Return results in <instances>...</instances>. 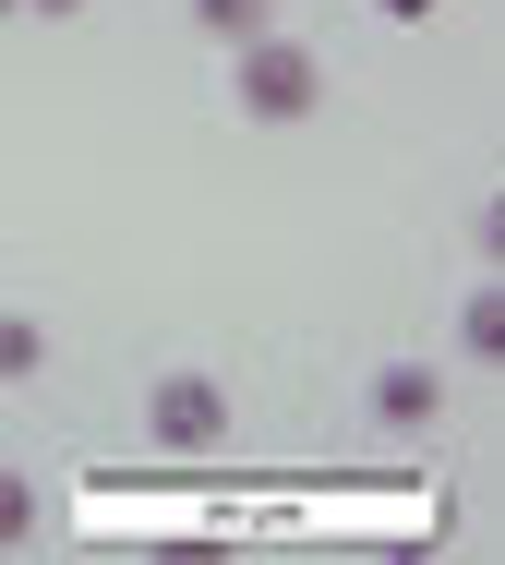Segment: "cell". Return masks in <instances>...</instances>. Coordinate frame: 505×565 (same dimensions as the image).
<instances>
[{"label": "cell", "instance_id": "cell-8", "mask_svg": "<svg viewBox=\"0 0 505 565\" xmlns=\"http://www.w3.org/2000/svg\"><path fill=\"white\" fill-rule=\"evenodd\" d=\"M385 24H433V12H445V0H374Z\"/></svg>", "mask_w": 505, "mask_h": 565}, {"label": "cell", "instance_id": "cell-7", "mask_svg": "<svg viewBox=\"0 0 505 565\" xmlns=\"http://www.w3.org/2000/svg\"><path fill=\"white\" fill-rule=\"evenodd\" d=\"M24 542H36V481L0 469V554H24Z\"/></svg>", "mask_w": 505, "mask_h": 565}, {"label": "cell", "instance_id": "cell-2", "mask_svg": "<svg viewBox=\"0 0 505 565\" xmlns=\"http://www.w3.org/2000/svg\"><path fill=\"white\" fill-rule=\"evenodd\" d=\"M144 434L169 457H217L229 446V397H217V373H157L144 385Z\"/></svg>", "mask_w": 505, "mask_h": 565}, {"label": "cell", "instance_id": "cell-3", "mask_svg": "<svg viewBox=\"0 0 505 565\" xmlns=\"http://www.w3.org/2000/svg\"><path fill=\"white\" fill-rule=\"evenodd\" d=\"M374 422L385 434H433V422H445V373H433V361H385L374 373Z\"/></svg>", "mask_w": 505, "mask_h": 565}, {"label": "cell", "instance_id": "cell-9", "mask_svg": "<svg viewBox=\"0 0 505 565\" xmlns=\"http://www.w3.org/2000/svg\"><path fill=\"white\" fill-rule=\"evenodd\" d=\"M12 12H49V24H73V12H85V0H12Z\"/></svg>", "mask_w": 505, "mask_h": 565}, {"label": "cell", "instance_id": "cell-1", "mask_svg": "<svg viewBox=\"0 0 505 565\" xmlns=\"http://www.w3.org/2000/svg\"><path fill=\"white\" fill-rule=\"evenodd\" d=\"M229 109L241 120H265V132H289V120H313L325 109V61H313V36H241L229 49Z\"/></svg>", "mask_w": 505, "mask_h": 565}, {"label": "cell", "instance_id": "cell-6", "mask_svg": "<svg viewBox=\"0 0 505 565\" xmlns=\"http://www.w3.org/2000/svg\"><path fill=\"white\" fill-rule=\"evenodd\" d=\"M49 373V326L36 313H0V385H36Z\"/></svg>", "mask_w": 505, "mask_h": 565}, {"label": "cell", "instance_id": "cell-4", "mask_svg": "<svg viewBox=\"0 0 505 565\" xmlns=\"http://www.w3.org/2000/svg\"><path fill=\"white\" fill-rule=\"evenodd\" d=\"M458 349H470V361H505V289H494V277L458 301Z\"/></svg>", "mask_w": 505, "mask_h": 565}, {"label": "cell", "instance_id": "cell-10", "mask_svg": "<svg viewBox=\"0 0 505 565\" xmlns=\"http://www.w3.org/2000/svg\"><path fill=\"white\" fill-rule=\"evenodd\" d=\"M0 24H12V0H0Z\"/></svg>", "mask_w": 505, "mask_h": 565}, {"label": "cell", "instance_id": "cell-5", "mask_svg": "<svg viewBox=\"0 0 505 565\" xmlns=\"http://www.w3.org/2000/svg\"><path fill=\"white\" fill-rule=\"evenodd\" d=\"M277 24V0H193V36H217V49H241Z\"/></svg>", "mask_w": 505, "mask_h": 565}]
</instances>
